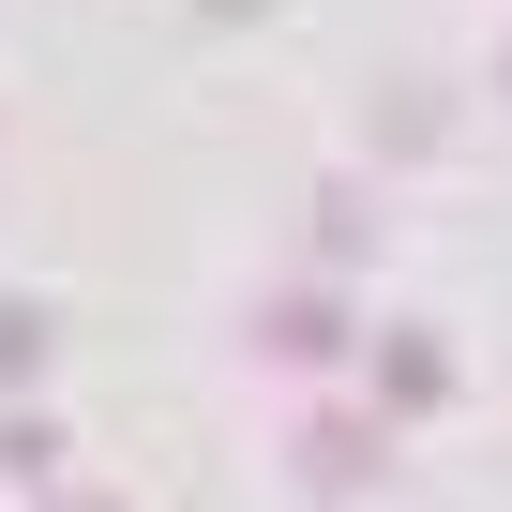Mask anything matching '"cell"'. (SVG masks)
I'll return each instance as SVG.
<instances>
[{"instance_id":"obj_1","label":"cell","mask_w":512,"mask_h":512,"mask_svg":"<svg viewBox=\"0 0 512 512\" xmlns=\"http://www.w3.org/2000/svg\"><path fill=\"white\" fill-rule=\"evenodd\" d=\"M317 497H362L377 467H392V407H332V422H302V452H287Z\"/></svg>"},{"instance_id":"obj_2","label":"cell","mask_w":512,"mask_h":512,"mask_svg":"<svg viewBox=\"0 0 512 512\" xmlns=\"http://www.w3.org/2000/svg\"><path fill=\"white\" fill-rule=\"evenodd\" d=\"M256 362H347V317H332V287H272V302H256Z\"/></svg>"},{"instance_id":"obj_3","label":"cell","mask_w":512,"mask_h":512,"mask_svg":"<svg viewBox=\"0 0 512 512\" xmlns=\"http://www.w3.org/2000/svg\"><path fill=\"white\" fill-rule=\"evenodd\" d=\"M377 407H452V347L437 332H377Z\"/></svg>"},{"instance_id":"obj_4","label":"cell","mask_w":512,"mask_h":512,"mask_svg":"<svg viewBox=\"0 0 512 512\" xmlns=\"http://www.w3.org/2000/svg\"><path fill=\"white\" fill-rule=\"evenodd\" d=\"M0 482H61V422H31V407H0Z\"/></svg>"},{"instance_id":"obj_5","label":"cell","mask_w":512,"mask_h":512,"mask_svg":"<svg viewBox=\"0 0 512 512\" xmlns=\"http://www.w3.org/2000/svg\"><path fill=\"white\" fill-rule=\"evenodd\" d=\"M46 377V302H0V392Z\"/></svg>"},{"instance_id":"obj_6","label":"cell","mask_w":512,"mask_h":512,"mask_svg":"<svg viewBox=\"0 0 512 512\" xmlns=\"http://www.w3.org/2000/svg\"><path fill=\"white\" fill-rule=\"evenodd\" d=\"M46 512H121V497H91V482H76V497H46Z\"/></svg>"},{"instance_id":"obj_7","label":"cell","mask_w":512,"mask_h":512,"mask_svg":"<svg viewBox=\"0 0 512 512\" xmlns=\"http://www.w3.org/2000/svg\"><path fill=\"white\" fill-rule=\"evenodd\" d=\"M196 16H272V0H196Z\"/></svg>"},{"instance_id":"obj_8","label":"cell","mask_w":512,"mask_h":512,"mask_svg":"<svg viewBox=\"0 0 512 512\" xmlns=\"http://www.w3.org/2000/svg\"><path fill=\"white\" fill-rule=\"evenodd\" d=\"M497 76H512V46H497Z\"/></svg>"}]
</instances>
